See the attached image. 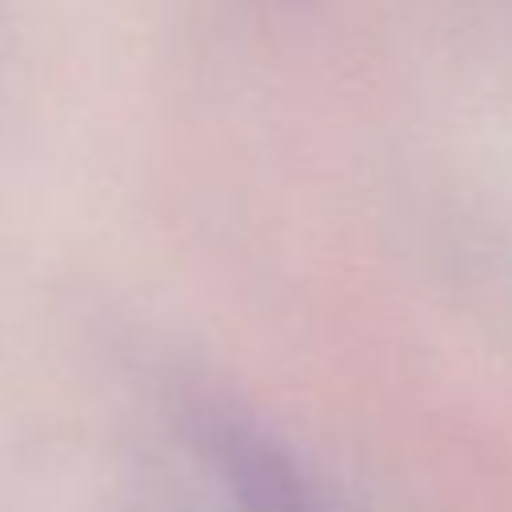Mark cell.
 <instances>
[]
</instances>
